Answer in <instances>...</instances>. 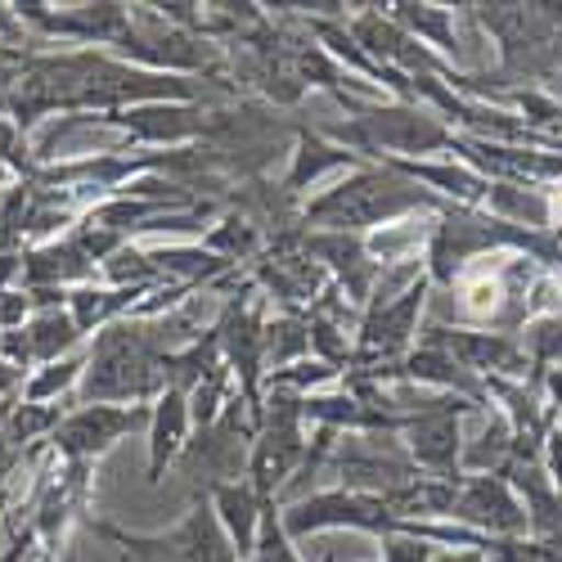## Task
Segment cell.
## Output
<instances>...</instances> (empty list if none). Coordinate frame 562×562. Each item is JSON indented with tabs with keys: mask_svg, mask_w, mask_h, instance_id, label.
Wrapping results in <instances>:
<instances>
[{
	"mask_svg": "<svg viewBox=\"0 0 562 562\" xmlns=\"http://www.w3.org/2000/svg\"><path fill=\"white\" fill-rule=\"evenodd\" d=\"M126 424H135V414L126 418V414H109V409H86V414H77V418H68V424L59 428V446L68 450V454H90V450H100V446H109Z\"/></svg>",
	"mask_w": 562,
	"mask_h": 562,
	"instance_id": "6da1fadb",
	"label": "cell"
},
{
	"mask_svg": "<svg viewBox=\"0 0 562 562\" xmlns=\"http://www.w3.org/2000/svg\"><path fill=\"white\" fill-rule=\"evenodd\" d=\"M86 266L77 261L72 248H41L27 257V279L36 284V279H68V274H81Z\"/></svg>",
	"mask_w": 562,
	"mask_h": 562,
	"instance_id": "7a4b0ae2",
	"label": "cell"
},
{
	"mask_svg": "<svg viewBox=\"0 0 562 562\" xmlns=\"http://www.w3.org/2000/svg\"><path fill=\"white\" fill-rule=\"evenodd\" d=\"M68 379H72V364H59V369H50V373H41V379L27 387V401H41V396L68 387Z\"/></svg>",
	"mask_w": 562,
	"mask_h": 562,
	"instance_id": "3957f363",
	"label": "cell"
},
{
	"mask_svg": "<svg viewBox=\"0 0 562 562\" xmlns=\"http://www.w3.org/2000/svg\"><path fill=\"white\" fill-rule=\"evenodd\" d=\"M495 302H499L495 279H473V284H468V306H473V311H491Z\"/></svg>",
	"mask_w": 562,
	"mask_h": 562,
	"instance_id": "277c9868",
	"label": "cell"
},
{
	"mask_svg": "<svg viewBox=\"0 0 562 562\" xmlns=\"http://www.w3.org/2000/svg\"><path fill=\"white\" fill-rule=\"evenodd\" d=\"M5 167H23V158L14 154V131H10V122L0 117V180H5Z\"/></svg>",
	"mask_w": 562,
	"mask_h": 562,
	"instance_id": "5b68a950",
	"label": "cell"
},
{
	"mask_svg": "<svg viewBox=\"0 0 562 562\" xmlns=\"http://www.w3.org/2000/svg\"><path fill=\"white\" fill-rule=\"evenodd\" d=\"M14 379H19V373H14V364H10V360H0V392H5V387H14Z\"/></svg>",
	"mask_w": 562,
	"mask_h": 562,
	"instance_id": "8992f818",
	"label": "cell"
},
{
	"mask_svg": "<svg viewBox=\"0 0 562 562\" xmlns=\"http://www.w3.org/2000/svg\"><path fill=\"white\" fill-rule=\"evenodd\" d=\"M553 212H562V194H558V199H553Z\"/></svg>",
	"mask_w": 562,
	"mask_h": 562,
	"instance_id": "52a82bcc",
	"label": "cell"
}]
</instances>
